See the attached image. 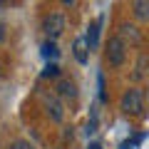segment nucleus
I'll return each instance as SVG.
<instances>
[{"instance_id":"obj_1","label":"nucleus","mask_w":149,"mask_h":149,"mask_svg":"<svg viewBox=\"0 0 149 149\" xmlns=\"http://www.w3.org/2000/svg\"><path fill=\"white\" fill-rule=\"evenodd\" d=\"M119 109L124 112V114H142L144 109V95L137 90V87H132V90H127L122 95V100H119Z\"/></svg>"},{"instance_id":"obj_2","label":"nucleus","mask_w":149,"mask_h":149,"mask_svg":"<svg viewBox=\"0 0 149 149\" xmlns=\"http://www.w3.org/2000/svg\"><path fill=\"white\" fill-rule=\"evenodd\" d=\"M124 57H127V42H124L119 35H114L109 40V45H107V62H109L112 67H119V65L124 62Z\"/></svg>"},{"instance_id":"obj_3","label":"nucleus","mask_w":149,"mask_h":149,"mask_svg":"<svg viewBox=\"0 0 149 149\" xmlns=\"http://www.w3.org/2000/svg\"><path fill=\"white\" fill-rule=\"evenodd\" d=\"M42 30H45V35H47L50 40H57V37L65 32V15L50 13V15L45 17V22H42Z\"/></svg>"},{"instance_id":"obj_4","label":"nucleus","mask_w":149,"mask_h":149,"mask_svg":"<svg viewBox=\"0 0 149 149\" xmlns=\"http://www.w3.org/2000/svg\"><path fill=\"white\" fill-rule=\"evenodd\" d=\"M72 55H74V60L80 65H87L90 62V45H87V37H77L72 42Z\"/></svg>"},{"instance_id":"obj_5","label":"nucleus","mask_w":149,"mask_h":149,"mask_svg":"<svg viewBox=\"0 0 149 149\" xmlns=\"http://www.w3.org/2000/svg\"><path fill=\"white\" fill-rule=\"evenodd\" d=\"M45 109H47L50 119H55V122H62V119H65V109H62V102H60L57 97H50V100L45 102Z\"/></svg>"},{"instance_id":"obj_6","label":"nucleus","mask_w":149,"mask_h":149,"mask_svg":"<svg viewBox=\"0 0 149 149\" xmlns=\"http://www.w3.org/2000/svg\"><path fill=\"white\" fill-rule=\"evenodd\" d=\"M119 37H122L124 42H132V45H139L142 42V35H139V30L134 25H127V22H124V25H119Z\"/></svg>"},{"instance_id":"obj_7","label":"nucleus","mask_w":149,"mask_h":149,"mask_svg":"<svg viewBox=\"0 0 149 149\" xmlns=\"http://www.w3.org/2000/svg\"><path fill=\"white\" fill-rule=\"evenodd\" d=\"M132 15L137 20H149V0H134L132 3Z\"/></svg>"},{"instance_id":"obj_8","label":"nucleus","mask_w":149,"mask_h":149,"mask_svg":"<svg viewBox=\"0 0 149 149\" xmlns=\"http://www.w3.org/2000/svg\"><path fill=\"white\" fill-rule=\"evenodd\" d=\"M100 25H102V17L95 20L90 27H87V45H90V50H95L97 45H100Z\"/></svg>"},{"instance_id":"obj_9","label":"nucleus","mask_w":149,"mask_h":149,"mask_svg":"<svg viewBox=\"0 0 149 149\" xmlns=\"http://www.w3.org/2000/svg\"><path fill=\"white\" fill-rule=\"evenodd\" d=\"M55 90H57V95H60V97H77V90H74V82H70V80H60Z\"/></svg>"},{"instance_id":"obj_10","label":"nucleus","mask_w":149,"mask_h":149,"mask_svg":"<svg viewBox=\"0 0 149 149\" xmlns=\"http://www.w3.org/2000/svg\"><path fill=\"white\" fill-rule=\"evenodd\" d=\"M147 62H149V57L147 55H139V62H137V70H134V80H142L144 77V70H147Z\"/></svg>"},{"instance_id":"obj_11","label":"nucleus","mask_w":149,"mask_h":149,"mask_svg":"<svg viewBox=\"0 0 149 149\" xmlns=\"http://www.w3.org/2000/svg\"><path fill=\"white\" fill-rule=\"evenodd\" d=\"M42 55H45V57H47V60H50V57L55 60V57H57V45H55L52 40H47V42L42 45Z\"/></svg>"},{"instance_id":"obj_12","label":"nucleus","mask_w":149,"mask_h":149,"mask_svg":"<svg viewBox=\"0 0 149 149\" xmlns=\"http://www.w3.org/2000/svg\"><path fill=\"white\" fill-rule=\"evenodd\" d=\"M144 139H147V134L142 132V134H137L134 139H127V142H122V147H119V149H134L139 142H144Z\"/></svg>"},{"instance_id":"obj_13","label":"nucleus","mask_w":149,"mask_h":149,"mask_svg":"<svg viewBox=\"0 0 149 149\" xmlns=\"http://www.w3.org/2000/svg\"><path fill=\"white\" fill-rule=\"evenodd\" d=\"M8 149H35V147H32V144L27 142V139H15V142H13Z\"/></svg>"},{"instance_id":"obj_14","label":"nucleus","mask_w":149,"mask_h":149,"mask_svg":"<svg viewBox=\"0 0 149 149\" xmlns=\"http://www.w3.org/2000/svg\"><path fill=\"white\" fill-rule=\"evenodd\" d=\"M57 74H60V67H57V65H55V62H50L47 67H45L42 77H57Z\"/></svg>"},{"instance_id":"obj_15","label":"nucleus","mask_w":149,"mask_h":149,"mask_svg":"<svg viewBox=\"0 0 149 149\" xmlns=\"http://www.w3.org/2000/svg\"><path fill=\"white\" fill-rule=\"evenodd\" d=\"M3 40H5V25L0 22V42H3Z\"/></svg>"},{"instance_id":"obj_16","label":"nucleus","mask_w":149,"mask_h":149,"mask_svg":"<svg viewBox=\"0 0 149 149\" xmlns=\"http://www.w3.org/2000/svg\"><path fill=\"white\" fill-rule=\"evenodd\" d=\"M90 149H102V147H100V144H90Z\"/></svg>"}]
</instances>
